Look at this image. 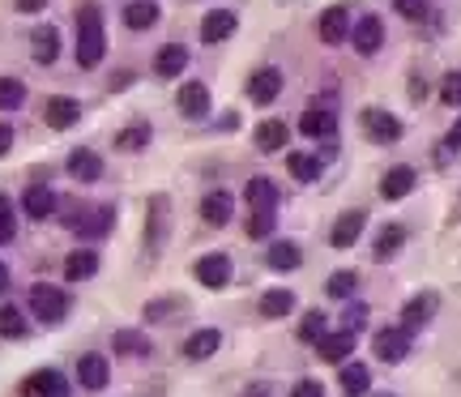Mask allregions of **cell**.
I'll list each match as a JSON object with an SVG mask.
<instances>
[{"mask_svg": "<svg viewBox=\"0 0 461 397\" xmlns=\"http://www.w3.org/2000/svg\"><path fill=\"white\" fill-rule=\"evenodd\" d=\"M299 261H304V252H299L290 239H278V244L269 248V265H273V269H282V274L299 269Z\"/></svg>", "mask_w": 461, "mask_h": 397, "instance_id": "33", "label": "cell"}, {"mask_svg": "<svg viewBox=\"0 0 461 397\" xmlns=\"http://www.w3.org/2000/svg\"><path fill=\"white\" fill-rule=\"evenodd\" d=\"M325 338V312H307L299 325V342H321Z\"/></svg>", "mask_w": 461, "mask_h": 397, "instance_id": "42", "label": "cell"}, {"mask_svg": "<svg viewBox=\"0 0 461 397\" xmlns=\"http://www.w3.org/2000/svg\"><path fill=\"white\" fill-rule=\"evenodd\" d=\"M244 197H248L252 210H273V205H278V184L265 179V176H256V179H248Z\"/></svg>", "mask_w": 461, "mask_h": 397, "instance_id": "26", "label": "cell"}, {"mask_svg": "<svg viewBox=\"0 0 461 397\" xmlns=\"http://www.w3.org/2000/svg\"><path fill=\"white\" fill-rule=\"evenodd\" d=\"M299 133H304V137L325 141V137L338 133V116H333L329 107H307L304 116H299Z\"/></svg>", "mask_w": 461, "mask_h": 397, "instance_id": "12", "label": "cell"}, {"mask_svg": "<svg viewBox=\"0 0 461 397\" xmlns=\"http://www.w3.org/2000/svg\"><path fill=\"white\" fill-rule=\"evenodd\" d=\"M26 103V86L18 78H0V112H13Z\"/></svg>", "mask_w": 461, "mask_h": 397, "instance_id": "37", "label": "cell"}, {"mask_svg": "<svg viewBox=\"0 0 461 397\" xmlns=\"http://www.w3.org/2000/svg\"><path fill=\"white\" fill-rule=\"evenodd\" d=\"M154 21H158V4H154V0H133V4L124 9V26H129V30H150Z\"/></svg>", "mask_w": 461, "mask_h": 397, "instance_id": "30", "label": "cell"}, {"mask_svg": "<svg viewBox=\"0 0 461 397\" xmlns=\"http://www.w3.org/2000/svg\"><path fill=\"white\" fill-rule=\"evenodd\" d=\"M107 52V30H103V9L98 4H81L77 9V64L95 69Z\"/></svg>", "mask_w": 461, "mask_h": 397, "instance_id": "1", "label": "cell"}, {"mask_svg": "<svg viewBox=\"0 0 461 397\" xmlns=\"http://www.w3.org/2000/svg\"><path fill=\"white\" fill-rule=\"evenodd\" d=\"M112 222H115L112 205H73V210L64 214V227H69V231H77L81 239L107 236V231H112Z\"/></svg>", "mask_w": 461, "mask_h": 397, "instance_id": "2", "label": "cell"}, {"mask_svg": "<svg viewBox=\"0 0 461 397\" xmlns=\"http://www.w3.org/2000/svg\"><path fill=\"white\" fill-rule=\"evenodd\" d=\"M376 397H393V393H376Z\"/></svg>", "mask_w": 461, "mask_h": 397, "instance_id": "53", "label": "cell"}, {"mask_svg": "<svg viewBox=\"0 0 461 397\" xmlns=\"http://www.w3.org/2000/svg\"><path fill=\"white\" fill-rule=\"evenodd\" d=\"M47 0H18V13H38Z\"/></svg>", "mask_w": 461, "mask_h": 397, "instance_id": "49", "label": "cell"}, {"mask_svg": "<svg viewBox=\"0 0 461 397\" xmlns=\"http://www.w3.org/2000/svg\"><path fill=\"white\" fill-rule=\"evenodd\" d=\"M372 346H376V359H384V363H402V359L410 355V329H381Z\"/></svg>", "mask_w": 461, "mask_h": 397, "instance_id": "10", "label": "cell"}, {"mask_svg": "<svg viewBox=\"0 0 461 397\" xmlns=\"http://www.w3.org/2000/svg\"><path fill=\"white\" fill-rule=\"evenodd\" d=\"M364 227H367V214H364V210H346L342 219L333 222V231H329V244H333V248H350L355 239L364 236Z\"/></svg>", "mask_w": 461, "mask_h": 397, "instance_id": "13", "label": "cell"}, {"mask_svg": "<svg viewBox=\"0 0 461 397\" xmlns=\"http://www.w3.org/2000/svg\"><path fill=\"white\" fill-rule=\"evenodd\" d=\"M406 244V227L402 222H389V227H381V239H376V261H389L398 257Z\"/></svg>", "mask_w": 461, "mask_h": 397, "instance_id": "29", "label": "cell"}, {"mask_svg": "<svg viewBox=\"0 0 461 397\" xmlns=\"http://www.w3.org/2000/svg\"><path fill=\"white\" fill-rule=\"evenodd\" d=\"M77 116H81V103H77V99L56 95V99L47 103V128H73Z\"/></svg>", "mask_w": 461, "mask_h": 397, "instance_id": "24", "label": "cell"}, {"mask_svg": "<svg viewBox=\"0 0 461 397\" xmlns=\"http://www.w3.org/2000/svg\"><path fill=\"white\" fill-rule=\"evenodd\" d=\"M21 205H26V214L35 222H43V219L56 214V193H52L47 184H30V188L21 193Z\"/></svg>", "mask_w": 461, "mask_h": 397, "instance_id": "16", "label": "cell"}, {"mask_svg": "<svg viewBox=\"0 0 461 397\" xmlns=\"http://www.w3.org/2000/svg\"><path fill=\"white\" fill-rule=\"evenodd\" d=\"M167 231H172V201L158 193V197H150V222H146V244H150V252L163 248Z\"/></svg>", "mask_w": 461, "mask_h": 397, "instance_id": "6", "label": "cell"}, {"mask_svg": "<svg viewBox=\"0 0 461 397\" xmlns=\"http://www.w3.org/2000/svg\"><path fill=\"white\" fill-rule=\"evenodd\" d=\"M218 346H222V334H218V329H197V334L184 342V359L201 363V359H210Z\"/></svg>", "mask_w": 461, "mask_h": 397, "instance_id": "23", "label": "cell"}, {"mask_svg": "<svg viewBox=\"0 0 461 397\" xmlns=\"http://www.w3.org/2000/svg\"><path fill=\"white\" fill-rule=\"evenodd\" d=\"M9 150H13V128H9V124H0V159H4Z\"/></svg>", "mask_w": 461, "mask_h": 397, "instance_id": "48", "label": "cell"}, {"mask_svg": "<svg viewBox=\"0 0 461 397\" xmlns=\"http://www.w3.org/2000/svg\"><path fill=\"white\" fill-rule=\"evenodd\" d=\"M316 35H321L325 43H342L346 35H350V9H346V4L325 9V13H321V21H316Z\"/></svg>", "mask_w": 461, "mask_h": 397, "instance_id": "15", "label": "cell"}, {"mask_svg": "<svg viewBox=\"0 0 461 397\" xmlns=\"http://www.w3.org/2000/svg\"><path fill=\"white\" fill-rule=\"evenodd\" d=\"M436 303H440V295H436V291H423V295H415L410 303H406V312H402V329H419V325H427V320L436 317Z\"/></svg>", "mask_w": 461, "mask_h": 397, "instance_id": "19", "label": "cell"}, {"mask_svg": "<svg viewBox=\"0 0 461 397\" xmlns=\"http://www.w3.org/2000/svg\"><path fill=\"white\" fill-rule=\"evenodd\" d=\"M30 308H35L38 320H47V325H60V320L69 317V295H64L60 286L35 282V286H30Z\"/></svg>", "mask_w": 461, "mask_h": 397, "instance_id": "3", "label": "cell"}, {"mask_svg": "<svg viewBox=\"0 0 461 397\" xmlns=\"http://www.w3.org/2000/svg\"><path fill=\"white\" fill-rule=\"evenodd\" d=\"M364 133L376 145H393V141H402V120L381 112V107H367L364 112Z\"/></svg>", "mask_w": 461, "mask_h": 397, "instance_id": "4", "label": "cell"}, {"mask_svg": "<svg viewBox=\"0 0 461 397\" xmlns=\"http://www.w3.org/2000/svg\"><path fill=\"white\" fill-rule=\"evenodd\" d=\"M342 393L346 397L372 393V372H367L364 363H346V368H342Z\"/></svg>", "mask_w": 461, "mask_h": 397, "instance_id": "28", "label": "cell"}, {"mask_svg": "<svg viewBox=\"0 0 461 397\" xmlns=\"http://www.w3.org/2000/svg\"><path fill=\"white\" fill-rule=\"evenodd\" d=\"M248 236L252 239H269V236H273V210H252Z\"/></svg>", "mask_w": 461, "mask_h": 397, "instance_id": "41", "label": "cell"}, {"mask_svg": "<svg viewBox=\"0 0 461 397\" xmlns=\"http://www.w3.org/2000/svg\"><path fill=\"white\" fill-rule=\"evenodd\" d=\"M26 397H69V376H60L56 368H38L35 376L21 385Z\"/></svg>", "mask_w": 461, "mask_h": 397, "instance_id": "7", "label": "cell"}, {"mask_svg": "<svg viewBox=\"0 0 461 397\" xmlns=\"http://www.w3.org/2000/svg\"><path fill=\"white\" fill-rule=\"evenodd\" d=\"M9 291V265H0V295Z\"/></svg>", "mask_w": 461, "mask_h": 397, "instance_id": "52", "label": "cell"}, {"mask_svg": "<svg viewBox=\"0 0 461 397\" xmlns=\"http://www.w3.org/2000/svg\"><path fill=\"white\" fill-rule=\"evenodd\" d=\"M146 145H150V124H129V128H120V137H115V150H124V154L146 150Z\"/></svg>", "mask_w": 461, "mask_h": 397, "instance_id": "35", "label": "cell"}, {"mask_svg": "<svg viewBox=\"0 0 461 397\" xmlns=\"http://www.w3.org/2000/svg\"><path fill=\"white\" fill-rule=\"evenodd\" d=\"M448 145H453V150H461V116H457V124L448 128Z\"/></svg>", "mask_w": 461, "mask_h": 397, "instance_id": "50", "label": "cell"}, {"mask_svg": "<svg viewBox=\"0 0 461 397\" xmlns=\"http://www.w3.org/2000/svg\"><path fill=\"white\" fill-rule=\"evenodd\" d=\"M440 103H448V107H461V73H444V81H440Z\"/></svg>", "mask_w": 461, "mask_h": 397, "instance_id": "43", "label": "cell"}, {"mask_svg": "<svg viewBox=\"0 0 461 397\" xmlns=\"http://www.w3.org/2000/svg\"><path fill=\"white\" fill-rule=\"evenodd\" d=\"M175 103H180V116L201 120L210 112V90H205V81H184L180 95H175Z\"/></svg>", "mask_w": 461, "mask_h": 397, "instance_id": "11", "label": "cell"}, {"mask_svg": "<svg viewBox=\"0 0 461 397\" xmlns=\"http://www.w3.org/2000/svg\"><path fill=\"white\" fill-rule=\"evenodd\" d=\"M415 184H419V171L415 167H389L384 171V179H381V197L384 201H402V197H410L415 193Z\"/></svg>", "mask_w": 461, "mask_h": 397, "instance_id": "8", "label": "cell"}, {"mask_svg": "<svg viewBox=\"0 0 461 397\" xmlns=\"http://www.w3.org/2000/svg\"><path fill=\"white\" fill-rule=\"evenodd\" d=\"M184 69H189V47H184V43L158 47V56H154V73H158V78H180Z\"/></svg>", "mask_w": 461, "mask_h": 397, "instance_id": "18", "label": "cell"}, {"mask_svg": "<svg viewBox=\"0 0 461 397\" xmlns=\"http://www.w3.org/2000/svg\"><path fill=\"white\" fill-rule=\"evenodd\" d=\"M56 56H60V30H56V26H43V30H35V60H38V64H52Z\"/></svg>", "mask_w": 461, "mask_h": 397, "instance_id": "34", "label": "cell"}, {"mask_svg": "<svg viewBox=\"0 0 461 397\" xmlns=\"http://www.w3.org/2000/svg\"><path fill=\"white\" fill-rule=\"evenodd\" d=\"M30 320L21 308H0V338H26Z\"/></svg>", "mask_w": 461, "mask_h": 397, "instance_id": "36", "label": "cell"}, {"mask_svg": "<svg viewBox=\"0 0 461 397\" xmlns=\"http://www.w3.org/2000/svg\"><path fill=\"white\" fill-rule=\"evenodd\" d=\"M282 145H287V124H282V120H265V124L256 128V150L273 154V150H282Z\"/></svg>", "mask_w": 461, "mask_h": 397, "instance_id": "31", "label": "cell"}, {"mask_svg": "<svg viewBox=\"0 0 461 397\" xmlns=\"http://www.w3.org/2000/svg\"><path fill=\"white\" fill-rule=\"evenodd\" d=\"M13 236H18V219H13V205L0 197V244H9Z\"/></svg>", "mask_w": 461, "mask_h": 397, "instance_id": "44", "label": "cell"}, {"mask_svg": "<svg viewBox=\"0 0 461 397\" xmlns=\"http://www.w3.org/2000/svg\"><path fill=\"white\" fill-rule=\"evenodd\" d=\"M278 95H282V73H278V69H256V73L248 78V99L252 103L265 107V103H273Z\"/></svg>", "mask_w": 461, "mask_h": 397, "instance_id": "14", "label": "cell"}, {"mask_svg": "<svg viewBox=\"0 0 461 397\" xmlns=\"http://www.w3.org/2000/svg\"><path fill=\"white\" fill-rule=\"evenodd\" d=\"M355 286H359V274H355V269H338V274L329 278L325 291L333 299H346V295H355Z\"/></svg>", "mask_w": 461, "mask_h": 397, "instance_id": "40", "label": "cell"}, {"mask_svg": "<svg viewBox=\"0 0 461 397\" xmlns=\"http://www.w3.org/2000/svg\"><path fill=\"white\" fill-rule=\"evenodd\" d=\"M364 325H367V308H364V303H350V308H346V317H342V329L359 334Z\"/></svg>", "mask_w": 461, "mask_h": 397, "instance_id": "46", "label": "cell"}, {"mask_svg": "<svg viewBox=\"0 0 461 397\" xmlns=\"http://www.w3.org/2000/svg\"><path fill=\"white\" fill-rule=\"evenodd\" d=\"M77 380H81V389H103L112 380V363L103 355H81L77 359Z\"/></svg>", "mask_w": 461, "mask_h": 397, "instance_id": "17", "label": "cell"}, {"mask_svg": "<svg viewBox=\"0 0 461 397\" xmlns=\"http://www.w3.org/2000/svg\"><path fill=\"white\" fill-rule=\"evenodd\" d=\"M64 274H69V282H86L98 274V252H90V248H81V252H69V261H64Z\"/></svg>", "mask_w": 461, "mask_h": 397, "instance_id": "27", "label": "cell"}, {"mask_svg": "<svg viewBox=\"0 0 461 397\" xmlns=\"http://www.w3.org/2000/svg\"><path fill=\"white\" fill-rule=\"evenodd\" d=\"M230 214H235V201H230V193H210V197L201 201V219L210 222V227H227Z\"/></svg>", "mask_w": 461, "mask_h": 397, "instance_id": "25", "label": "cell"}, {"mask_svg": "<svg viewBox=\"0 0 461 397\" xmlns=\"http://www.w3.org/2000/svg\"><path fill=\"white\" fill-rule=\"evenodd\" d=\"M235 35V13L230 9H214V13H205V21H201V39L205 43H222Z\"/></svg>", "mask_w": 461, "mask_h": 397, "instance_id": "21", "label": "cell"}, {"mask_svg": "<svg viewBox=\"0 0 461 397\" xmlns=\"http://www.w3.org/2000/svg\"><path fill=\"white\" fill-rule=\"evenodd\" d=\"M244 397H269V385H252V389H248Z\"/></svg>", "mask_w": 461, "mask_h": 397, "instance_id": "51", "label": "cell"}, {"mask_svg": "<svg viewBox=\"0 0 461 397\" xmlns=\"http://www.w3.org/2000/svg\"><path fill=\"white\" fill-rule=\"evenodd\" d=\"M290 308H295V295H290L287 286H278V291H265V295H261V317H269V320L287 317Z\"/></svg>", "mask_w": 461, "mask_h": 397, "instance_id": "32", "label": "cell"}, {"mask_svg": "<svg viewBox=\"0 0 461 397\" xmlns=\"http://www.w3.org/2000/svg\"><path fill=\"white\" fill-rule=\"evenodd\" d=\"M316 351L325 363H346V359L355 355V334L350 329H338V334H325V338L316 342Z\"/></svg>", "mask_w": 461, "mask_h": 397, "instance_id": "20", "label": "cell"}, {"mask_svg": "<svg viewBox=\"0 0 461 397\" xmlns=\"http://www.w3.org/2000/svg\"><path fill=\"white\" fill-rule=\"evenodd\" d=\"M290 397H325V389H321V380H299Z\"/></svg>", "mask_w": 461, "mask_h": 397, "instance_id": "47", "label": "cell"}, {"mask_svg": "<svg viewBox=\"0 0 461 397\" xmlns=\"http://www.w3.org/2000/svg\"><path fill=\"white\" fill-rule=\"evenodd\" d=\"M69 176L81 179V184H95L103 176V159H98L95 150H73L69 154Z\"/></svg>", "mask_w": 461, "mask_h": 397, "instance_id": "22", "label": "cell"}, {"mask_svg": "<svg viewBox=\"0 0 461 397\" xmlns=\"http://www.w3.org/2000/svg\"><path fill=\"white\" fill-rule=\"evenodd\" d=\"M287 167H290V176L304 179V184H312V179L321 176V159H312V154H290Z\"/></svg>", "mask_w": 461, "mask_h": 397, "instance_id": "38", "label": "cell"}, {"mask_svg": "<svg viewBox=\"0 0 461 397\" xmlns=\"http://www.w3.org/2000/svg\"><path fill=\"white\" fill-rule=\"evenodd\" d=\"M192 274H197V282H201V286L222 291V286L230 282V257H227V252H210V257H201L197 265H192Z\"/></svg>", "mask_w": 461, "mask_h": 397, "instance_id": "5", "label": "cell"}, {"mask_svg": "<svg viewBox=\"0 0 461 397\" xmlns=\"http://www.w3.org/2000/svg\"><path fill=\"white\" fill-rule=\"evenodd\" d=\"M115 351L120 355H150V342L141 338V334H133V329H120L115 334Z\"/></svg>", "mask_w": 461, "mask_h": 397, "instance_id": "39", "label": "cell"}, {"mask_svg": "<svg viewBox=\"0 0 461 397\" xmlns=\"http://www.w3.org/2000/svg\"><path fill=\"white\" fill-rule=\"evenodd\" d=\"M350 39H355V52H364V56H376L384 43V21L376 13H367V18L355 21V30H350Z\"/></svg>", "mask_w": 461, "mask_h": 397, "instance_id": "9", "label": "cell"}, {"mask_svg": "<svg viewBox=\"0 0 461 397\" xmlns=\"http://www.w3.org/2000/svg\"><path fill=\"white\" fill-rule=\"evenodd\" d=\"M393 9H398L402 18H410V21L427 18V0H393Z\"/></svg>", "mask_w": 461, "mask_h": 397, "instance_id": "45", "label": "cell"}]
</instances>
